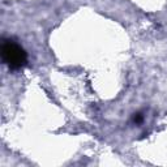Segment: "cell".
<instances>
[{
  "label": "cell",
  "mask_w": 167,
  "mask_h": 167,
  "mask_svg": "<svg viewBox=\"0 0 167 167\" xmlns=\"http://www.w3.org/2000/svg\"><path fill=\"white\" fill-rule=\"evenodd\" d=\"M2 58H3V61L8 65V68L13 69V71L22 68L26 64V61H28V55H26L25 50L12 39L3 41Z\"/></svg>",
  "instance_id": "1"
},
{
  "label": "cell",
  "mask_w": 167,
  "mask_h": 167,
  "mask_svg": "<svg viewBox=\"0 0 167 167\" xmlns=\"http://www.w3.org/2000/svg\"><path fill=\"white\" fill-rule=\"evenodd\" d=\"M133 121L137 123V124H138V123H141V121H142V115H141V114H135Z\"/></svg>",
  "instance_id": "2"
}]
</instances>
